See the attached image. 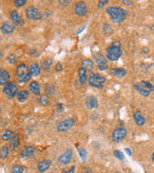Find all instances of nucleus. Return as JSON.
Segmentation results:
<instances>
[{
  "label": "nucleus",
  "instance_id": "nucleus-38",
  "mask_svg": "<svg viewBox=\"0 0 154 173\" xmlns=\"http://www.w3.org/2000/svg\"><path fill=\"white\" fill-rule=\"evenodd\" d=\"M109 3V1L108 0H101V1H99L98 2V9L99 10H103L104 9V7Z\"/></svg>",
  "mask_w": 154,
  "mask_h": 173
},
{
  "label": "nucleus",
  "instance_id": "nucleus-41",
  "mask_svg": "<svg viewBox=\"0 0 154 173\" xmlns=\"http://www.w3.org/2000/svg\"><path fill=\"white\" fill-rule=\"evenodd\" d=\"M74 171H75V166H72V168L69 169L68 170L64 171V173H74Z\"/></svg>",
  "mask_w": 154,
  "mask_h": 173
},
{
  "label": "nucleus",
  "instance_id": "nucleus-42",
  "mask_svg": "<svg viewBox=\"0 0 154 173\" xmlns=\"http://www.w3.org/2000/svg\"><path fill=\"white\" fill-rule=\"evenodd\" d=\"M84 28H85V26H83L82 28H78V29H77V31H76L74 32V34H75V35H78V34H79L80 32H82L83 31H84Z\"/></svg>",
  "mask_w": 154,
  "mask_h": 173
},
{
  "label": "nucleus",
  "instance_id": "nucleus-27",
  "mask_svg": "<svg viewBox=\"0 0 154 173\" xmlns=\"http://www.w3.org/2000/svg\"><path fill=\"white\" fill-rule=\"evenodd\" d=\"M38 101H39V103L41 105L46 106V105H48L49 102H50V98H49V96L47 94H42V95H40V97L38 98Z\"/></svg>",
  "mask_w": 154,
  "mask_h": 173
},
{
  "label": "nucleus",
  "instance_id": "nucleus-8",
  "mask_svg": "<svg viewBox=\"0 0 154 173\" xmlns=\"http://www.w3.org/2000/svg\"><path fill=\"white\" fill-rule=\"evenodd\" d=\"M93 59L100 70L104 71L106 69H108V67H109L108 60H106V57L103 54V53H97V54L93 56Z\"/></svg>",
  "mask_w": 154,
  "mask_h": 173
},
{
  "label": "nucleus",
  "instance_id": "nucleus-43",
  "mask_svg": "<svg viewBox=\"0 0 154 173\" xmlns=\"http://www.w3.org/2000/svg\"><path fill=\"white\" fill-rule=\"evenodd\" d=\"M56 108H57V111H59V112H62L63 110H64V106L62 105V104H57L56 105Z\"/></svg>",
  "mask_w": 154,
  "mask_h": 173
},
{
  "label": "nucleus",
  "instance_id": "nucleus-40",
  "mask_svg": "<svg viewBox=\"0 0 154 173\" xmlns=\"http://www.w3.org/2000/svg\"><path fill=\"white\" fill-rule=\"evenodd\" d=\"M55 70L57 71V72H60V71L63 70V66H62V64H61L60 63H56V65H55Z\"/></svg>",
  "mask_w": 154,
  "mask_h": 173
},
{
  "label": "nucleus",
  "instance_id": "nucleus-36",
  "mask_svg": "<svg viewBox=\"0 0 154 173\" xmlns=\"http://www.w3.org/2000/svg\"><path fill=\"white\" fill-rule=\"evenodd\" d=\"M26 3H27L26 0H14V4L16 6L17 8L22 7V6H24Z\"/></svg>",
  "mask_w": 154,
  "mask_h": 173
},
{
  "label": "nucleus",
  "instance_id": "nucleus-23",
  "mask_svg": "<svg viewBox=\"0 0 154 173\" xmlns=\"http://www.w3.org/2000/svg\"><path fill=\"white\" fill-rule=\"evenodd\" d=\"M1 31L4 34H11L14 31V26L10 23H3L1 26Z\"/></svg>",
  "mask_w": 154,
  "mask_h": 173
},
{
  "label": "nucleus",
  "instance_id": "nucleus-13",
  "mask_svg": "<svg viewBox=\"0 0 154 173\" xmlns=\"http://www.w3.org/2000/svg\"><path fill=\"white\" fill-rule=\"evenodd\" d=\"M11 19L13 23L16 26H23L24 25V20H23L22 16L17 10H11Z\"/></svg>",
  "mask_w": 154,
  "mask_h": 173
},
{
  "label": "nucleus",
  "instance_id": "nucleus-39",
  "mask_svg": "<svg viewBox=\"0 0 154 173\" xmlns=\"http://www.w3.org/2000/svg\"><path fill=\"white\" fill-rule=\"evenodd\" d=\"M58 3L60 4L61 6H68V5H69L70 3H72V1H69V0H67V1H63V0H59Z\"/></svg>",
  "mask_w": 154,
  "mask_h": 173
},
{
  "label": "nucleus",
  "instance_id": "nucleus-47",
  "mask_svg": "<svg viewBox=\"0 0 154 173\" xmlns=\"http://www.w3.org/2000/svg\"><path fill=\"white\" fill-rule=\"evenodd\" d=\"M111 45H115V46H120V42L119 41H115L111 44Z\"/></svg>",
  "mask_w": 154,
  "mask_h": 173
},
{
  "label": "nucleus",
  "instance_id": "nucleus-24",
  "mask_svg": "<svg viewBox=\"0 0 154 173\" xmlns=\"http://www.w3.org/2000/svg\"><path fill=\"white\" fill-rule=\"evenodd\" d=\"M29 92L27 90H21L18 92V94H17V100L19 101V102H25V101L29 98Z\"/></svg>",
  "mask_w": 154,
  "mask_h": 173
},
{
  "label": "nucleus",
  "instance_id": "nucleus-35",
  "mask_svg": "<svg viewBox=\"0 0 154 173\" xmlns=\"http://www.w3.org/2000/svg\"><path fill=\"white\" fill-rule=\"evenodd\" d=\"M113 154H114V156H115L116 158H118V159L121 160V161H123L124 159H125V155H124L123 152L120 151H113Z\"/></svg>",
  "mask_w": 154,
  "mask_h": 173
},
{
  "label": "nucleus",
  "instance_id": "nucleus-31",
  "mask_svg": "<svg viewBox=\"0 0 154 173\" xmlns=\"http://www.w3.org/2000/svg\"><path fill=\"white\" fill-rule=\"evenodd\" d=\"M78 152H79V156L80 158L82 159L83 162H86L87 160V156H88V153H87V151L85 150L84 148H78Z\"/></svg>",
  "mask_w": 154,
  "mask_h": 173
},
{
  "label": "nucleus",
  "instance_id": "nucleus-28",
  "mask_svg": "<svg viewBox=\"0 0 154 173\" xmlns=\"http://www.w3.org/2000/svg\"><path fill=\"white\" fill-rule=\"evenodd\" d=\"M51 63H52V61L51 59H46L42 62V63H41V67H42L43 70L48 71V70H50V68L51 66Z\"/></svg>",
  "mask_w": 154,
  "mask_h": 173
},
{
  "label": "nucleus",
  "instance_id": "nucleus-14",
  "mask_svg": "<svg viewBox=\"0 0 154 173\" xmlns=\"http://www.w3.org/2000/svg\"><path fill=\"white\" fill-rule=\"evenodd\" d=\"M72 150H68L59 157L58 162L61 165H67L72 161Z\"/></svg>",
  "mask_w": 154,
  "mask_h": 173
},
{
  "label": "nucleus",
  "instance_id": "nucleus-45",
  "mask_svg": "<svg viewBox=\"0 0 154 173\" xmlns=\"http://www.w3.org/2000/svg\"><path fill=\"white\" fill-rule=\"evenodd\" d=\"M126 152L129 155V156H131V155H132V151H131V150H130V148H126Z\"/></svg>",
  "mask_w": 154,
  "mask_h": 173
},
{
  "label": "nucleus",
  "instance_id": "nucleus-9",
  "mask_svg": "<svg viewBox=\"0 0 154 173\" xmlns=\"http://www.w3.org/2000/svg\"><path fill=\"white\" fill-rule=\"evenodd\" d=\"M127 133H128L127 129H125V128H117V129H115L113 130V132H112L111 139L115 143H119L127 136Z\"/></svg>",
  "mask_w": 154,
  "mask_h": 173
},
{
  "label": "nucleus",
  "instance_id": "nucleus-2",
  "mask_svg": "<svg viewBox=\"0 0 154 173\" xmlns=\"http://www.w3.org/2000/svg\"><path fill=\"white\" fill-rule=\"evenodd\" d=\"M31 74H29V68H28L27 64L24 63H21L17 65L16 67V78L18 83H24L29 81L31 79Z\"/></svg>",
  "mask_w": 154,
  "mask_h": 173
},
{
  "label": "nucleus",
  "instance_id": "nucleus-51",
  "mask_svg": "<svg viewBox=\"0 0 154 173\" xmlns=\"http://www.w3.org/2000/svg\"><path fill=\"white\" fill-rule=\"evenodd\" d=\"M102 173H104V172H102Z\"/></svg>",
  "mask_w": 154,
  "mask_h": 173
},
{
  "label": "nucleus",
  "instance_id": "nucleus-37",
  "mask_svg": "<svg viewBox=\"0 0 154 173\" xmlns=\"http://www.w3.org/2000/svg\"><path fill=\"white\" fill-rule=\"evenodd\" d=\"M103 29H104V32L106 33V34H111L112 33V28H111V27L109 25V24H105Z\"/></svg>",
  "mask_w": 154,
  "mask_h": 173
},
{
  "label": "nucleus",
  "instance_id": "nucleus-6",
  "mask_svg": "<svg viewBox=\"0 0 154 173\" xmlns=\"http://www.w3.org/2000/svg\"><path fill=\"white\" fill-rule=\"evenodd\" d=\"M18 86L14 81H9L7 84L3 86V93L9 98H14L18 94Z\"/></svg>",
  "mask_w": 154,
  "mask_h": 173
},
{
  "label": "nucleus",
  "instance_id": "nucleus-30",
  "mask_svg": "<svg viewBox=\"0 0 154 173\" xmlns=\"http://www.w3.org/2000/svg\"><path fill=\"white\" fill-rule=\"evenodd\" d=\"M0 154H1V159H6L8 157V154H9V148L8 146H2L1 147V151H0Z\"/></svg>",
  "mask_w": 154,
  "mask_h": 173
},
{
  "label": "nucleus",
  "instance_id": "nucleus-3",
  "mask_svg": "<svg viewBox=\"0 0 154 173\" xmlns=\"http://www.w3.org/2000/svg\"><path fill=\"white\" fill-rule=\"evenodd\" d=\"M105 82H106V78L99 73L91 72L90 76H88V84L91 87L101 89L103 88Z\"/></svg>",
  "mask_w": 154,
  "mask_h": 173
},
{
  "label": "nucleus",
  "instance_id": "nucleus-18",
  "mask_svg": "<svg viewBox=\"0 0 154 173\" xmlns=\"http://www.w3.org/2000/svg\"><path fill=\"white\" fill-rule=\"evenodd\" d=\"M9 81H10V75L8 73V71L4 68H1L0 69V84H1V86H4L9 82Z\"/></svg>",
  "mask_w": 154,
  "mask_h": 173
},
{
  "label": "nucleus",
  "instance_id": "nucleus-46",
  "mask_svg": "<svg viewBox=\"0 0 154 173\" xmlns=\"http://www.w3.org/2000/svg\"><path fill=\"white\" fill-rule=\"evenodd\" d=\"M83 173H92V172H91V169L90 168H86V169H84V170H83Z\"/></svg>",
  "mask_w": 154,
  "mask_h": 173
},
{
  "label": "nucleus",
  "instance_id": "nucleus-16",
  "mask_svg": "<svg viewBox=\"0 0 154 173\" xmlns=\"http://www.w3.org/2000/svg\"><path fill=\"white\" fill-rule=\"evenodd\" d=\"M86 105L90 110H95L98 107V100L95 97L88 96L86 98Z\"/></svg>",
  "mask_w": 154,
  "mask_h": 173
},
{
  "label": "nucleus",
  "instance_id": "nucleus-48",
  "mask_svg": "<svg viewBox=\"0 0 154 173\" xmlns=\"http://www.w3.org/2000/svg\"><path fill=\"white\" fill-rule=\"evenodd\" d=\"M36 53V49H32L29 51V54H35Z\"/></svg>",
  "mask_w": 154,
  "mask_h": 173
},
{
  "label": "nucleus",
  "instance_id": "nucleus-44",
  "mask_svg": "<svg viewBox=\"0 0 154 173\" xmlns=\"http://www.w3.org/2000/svg\"><path fill=\"white\" fill-rule=\"evenodd\" d=\"M123 3L124 5H127V6H130V5H132V1H129V0H123Z\"/></svg>",
  "mask_w": 154,
  "mask_h": 173
},
{
  "label": "nucleus",
  "instance_id": "nucleus-10",
  "mask_svg": "<svg viewBox=\"0 0 154 173\" xmlns=\"http://www.w3.org/2000/svg\"><path fill=\"white\" fill-rule=\"evenodd\" d=\"M74 125V120L72 118H67L65 120L59 122L57 125V130L60 133H65V132H68L69 129H72Z\"/></svg>",
  "mask_w": 154,
  "mask_h": 173
},
{
  "label": "nucleus",
  "instance_id": "nucleus-12",
  "mask_svg": "<svg viewBox=\"0 0 154 173\" xmlns=\"http://www.w3.org/2000/svg\"><path fill=\"white\" fill-rule=\"evenodd\" d=\"M36 151V148L33 146H25L21 151V156L25 158H32Z\"/></svg>",
  "mask_w": 154,
  "mask_h": 173
},
{
  "label": "nucleus",
  "instance_id": "nucleus-15",
  "mask_svg": "<svg viewBox=\"0 0 154 173\" xmlns=\"http://www.w3.org/2000/svg\"><path fill=\"white\" fill-rule=\"evenodd\" d=\"M20 146V136L18 133H15L10 140V148L11 151H15Z\"/></svg>",
  "mask_w": 154,
  "mask_h": 173
},
{
  "label": "nucleus",
  "instance_id": "nucleus-49",
  "mask_svg": "<svg viewBox=\"0 0 154 173\" xmlns=\"http://www.w3.org/2000/svg\"><path fill=\"white\" fill-rule=\"evenodd\" d=\"M152 160H153V162H154V151H153V154H152Z\"/></svg>",
  "mask_w": 154,
  "mask_h": 173
},
{
  "label": "nucleus",
  "instance_id": "nucleus-1",
  "mask_svg": "<svg viewBox=\"0 0 154 173\" xmlns=\"http://www.w3.org/2000/svg\"><path fill=\"white\" fill-rule=\"evenodd\" d=\"M106 13L109 15L111 21L116 24L122 23L127 18L128 15L127 10L120 7H116V6H111V7L106 8Z\"/></svg>",
  "mask_w": 154,
  "mask_h": 173
},
{
  "label": "nucleus",
  "instance_id": "nucleus-25",
  "mask_svg": "<svg viewBox=\"0 0 154 173\" xmlns=\"http://www.w3.org/2000/svg\"><path fill=\"white\" fill-rule=\"evenodd\" d=\"M82 67H84L87 70H91L94 67V63L91 59H84L81 63Z\"/></svg>",
  "mask_w": 154,
  "mask_h": 173
},
{
  "label": "nucleus",
  "instance_id": "nucleus-29",
  "mask_svg": "<svg viewBox=\"0 0 154 173\" xmlns=\"http://www.w3.org/2000/svg\"><path fill=\"white\" fill-rule=\"evenodd\" d=\"M14 133H13V130L8 129V130H6L4 133L2 134V140L3 141H8V140H11V138L13 137Z\"/></svg>",
  "mask_w": 154,
  "mask_h": 173
},
{
  "label": "nucleus",
  "instance_id": "nucleus-22",
  "mask_svg": "<svg viewBox=\"0 0 154 173\" xmlns=\"http://www.w3.org/2000/svg\"><path fill=\"white\" fill-rule=\"evenodd\" d=\"M29 90L31 91L32 94L36 95V96H39L40 95V85L37 81H32V82H29Z\"/></svg>",
  "mask_w": 154,
  "mask_h": 173
},
{
  "label": "nucleus",
  "instance_id": "nucleus-50",
  "mask_svg": "<svg viewBox=\"0 0 154 173\" xmlns=\"http://www.w3.org/2000/svg\"><path fill=\"white\" fill-rule=\"evenodd\" d=\"M130 173H133V172H130Z\"/></svg>",
  "mask_w": 154,
  "mask_h": 173
},
{
  "label": "nucleus",
  "instance_id": "nucleus-7",
  "mask_svg": "<svg viewBox=\"0 0 154 173\" xmlns=\"http://www.w3.org/2000/svg\"><path fill=\"white\" fill-rule=\"evenodd\" d=\"M25 13H26V17L29 20L37 21L42 18V14H41V13L38 10V9L35 8L34 6H29L25 10Z\"/></svg>",
  "mask_w": 154,
  "mask_h": 173
},
{
  "label": "nucleus",
  "instance_id": "nucleus-26",
  "mask_svg": "<svg viewBox=\"0 0 154 173\" xmlns=\"http://www.w3.org/2000/svg\"><path fill=\"white\" fill-rule=\"evenodd\" d=\"M110 73L115 77L122 78L127 74V70L125 68H112L110 70Z\"/></svg>",
  "mask_w": 154,
  "mask_h": 173
},
{
  "label": "nucleus",
  "instance_id": "nucleus-20",
  "mask_svg": "<svg viewBox=\"0 0 154 173\" xmlns=\"http://www.w3.org/2000/svg\"><path fill=\"white\" fill-rule=\"evenodd\" d=\"M78 75H79V81H80L81 84H85V83H87V81H88L87 69H85L84 67L81 66L78 69Z\"/></svg>",
  "mask_w": 154,
  "mask_h": 173
},
{
  "label": "nucleus",
  "instance_id": "nucleus-11",
  "mask_svg": "<svg viewBox=\"0 0 154 173\" xmlns=\"http://www.w3.org/2000/svg\"><path fill=\"white\" fill-rule=\"evenodd\" d=\"M74 13L77 16H84L88 13V7L85 1H78L74 6Z\"/></svg>",
  "mask_w": 154,
  "mask_h": 173
},
{
  "label": "nucleus",
  "instance_id": "nucleus-4",
  "mask_svg": "<svg viewBox=\"0 0 154 173\" xmlns=\"http://www.w3.org/2000/svg\"><path fill=\"white\" fill-rule=\"evenodd\" d=\"M134 89L136 91H138L142 96L149 97L150 93L154 91V85L149 81H141L139 84H135Z\"/></svg>",
  "mask_w": 154,
  "mask_h": 173
},
{
  "label": "nucleus",
  "instance_id": "nucleus-52",
  "mask_svg": "<svg viewBox=\"0 0 154 173\" xmlns=\"http://www.w3.org/2000/svg\"><path fill=\"white\" fill-rule=\"evenodd\" d=\"M51 173H52V172H51Z\"/></svg>",
  "mask_w": 154,
  "mask_h": 173
},
{
  "label": "nucleus",
  "instance_id": "nucleus-34",
  "mask_svg": "<svg viewBox=\"0 0 154 173\" xmlns=\"http://www.w3.org/2000/svg\"><path fill=\"white\" fill-rule=\"evenodd\" d=\"M7 62L10 63V64H14L16 63V56L14 54H10L8 57H7Z\"/></svg>",
  "mask_w": 154,
  "mask_h": 173
},
{
  "label": "nucleus",
  "instance_id": "nucleus-5",
  "mask_svg": "<svg viewBox=\"0 0 154 173\" xmlns=\"http://www.w3.org/2000/svg\"><path fill=\"white\" fill-rule=\"evenodd\" d=\"M121 55H122V50L120 48V46L110 45L106 48V57L111 62H115L117 60H119Z\"/></svg>",
  "mask_w": 154,
  "mask_h": 173
},
{
  "label": "nucleus",
  "instance_id": "nucleus-33",
  "mask_svg": "<svg viewBox=\"0 0 154 173\" xmlns=\"http://www.w3.org/2000/svg\"><path fill=\"white\" fill-rule=\"evenodd\" d=\"M11 173H23V166L16 165L11 169Z\"/></svg>",
  "mask_w": 154,
  "mask_h": 173
},
{
  "label": "nucleus",
  "instance_id": "nucleus-32",
  "mask_svg": "<svg viewBox=\"0 0 154 173\" xmlns=\"http://www.w3.org/2000/svg\"><path fill=\"white\" fill-rule=\"evenodd\" d=\"M45 92L48 96H51V95H54L55 93V88L53 85H47L45 88Z\"/></svg>",
  "mask_w": 154,
  "mask_h": 173
},
{
  "label": "nucleus",
  "instance_id": "nucleus-21",
  "mask_svg": "<svg viewBox=\"0 0 154 173\" xmlns=\"http://www.w3.org/2000/svg\"><path fill=\"white\" fill-rule=\"evenodd\" d=\"M41 72V68L39 66V64L37 63H32L29 66V74H31L32 77L35 78L40 75Z\"/></svg>",
  "mask_w": 154,
  "mask_h": 173
},
{
  "label": "nucleus",
  "instance_id": "nucleus-17",
  "mask_svg": "<svg viewBox=\"0 0 154 173\" xmlns=\"http://www.w3.org/2000/svg\"><path fill=\"white\" fill-rule=\"evenodd\" d=\"M51 166V161L41 160L40 162H38V164H37V169L40 173H44L45 171H47L50 169Z\"/></svg>",
  "mask_w": 154,
  "mask_h": 173
},
{
  "label": "nucleus",
  "instance_id": "nucleus-19",
  "mask_svg": "<svg viewBox=\"0 0 154 173\" xmlns=\"http://www.w3.org/2000/svg\"><path fill=\"white\" fill-rule=\"evenodd\" d=\"M133 118H134V121L135 123L138 125V126H144L145 123H146V119L145 117L142 115V113L140 111H136L133 115Z\"/></svg>",
  "mask_w": 154,
  "mask_h": 173
}]
</instances>
